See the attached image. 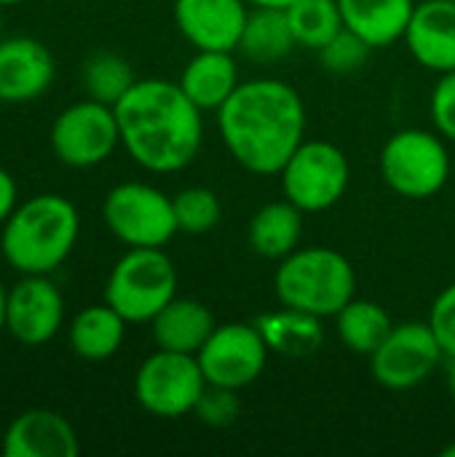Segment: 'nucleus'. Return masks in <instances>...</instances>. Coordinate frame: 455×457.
<instances>
[{
  "label": "nucleus",
  "mask_w": 455,
  "mask_h": 457,
  "mask_svg": "<svg viewBox=\"0 0 455 457\" xmlns=\"http://www.w3.org/2000/svg\"><path fill=\"white\" fill-rule=\"evenodd\" d=\"M220 137L228 153L252 174L271 177L284 169L306 139V107L300 94L276 78L239 83L217 110Z\"/></svg>",
  "instance_id": "nucleus-1"
},
{
  "label": "nucleus",
  "mask_w": 455,
  "mask_h": 457,
  "mask_svg": "<svg viewBox=\"0 0 455 457\" xmlns=\"http://www.w3.org/2000/svg\"><path fill=\"white\" fill-rule=\"evenodd\" d=\"M201 112L180 83L161 78L137 80L115 104L121 147L145 171H182L198 158L204 145Z\"/></svg>",
  "instance_id": "nucleus-2"
},
{
  "label": "nucleus",
  "mask_w": 455,
  "mask_h": 457,
  "mask_svg": "<svg viewBox=\"0 0 455 457\" xmlns=\"http://www.w3.org/2000/svg\"><path fill=\"white\" fill-rule=\"evenodd\" d=\"M80 236L75 204L56 193L19 201L0 230L3 260L21 276H48L72 254Z\"/></svg>",
  "instance_id": "nucleus-3"
},
{
  "label": "nucleus",
  "mask_w": 455,
  "mask_h": 457,
  "mask_svg": "<svg viewBox=\"0 0 455 457\" xmlns=\"http://www.w3.org/2000/svg\"><path fill=\"white\" fill-rule=\"evenodd\" d=\"M274 289L287 308L316 319H335L357 297V273L341 252L303 246L279 260Z\"/></svg>",
  "instance_id": "nucleus-4"
},
{
  "label": "nucleus",
  "mask_w": 455,
  "mask_h": 457,
  "mask_svg": "<svg viewBox=\"0 0 455 457\" xmlns=\"http://www.w3.org/2000/svg\"><path fill=\"white\" fill-rule=\"evenodd\" d=\"M174 297L177 268L164 249H129L105 284V303L129 324H150Z\"/></svg>",
  "instance_id": "nucleus-5"
},
{
  "label": "nucleus",
  "mask_w": 455,
  "mask_h": 457,
  "mask_svg": "<svg viewBox=\"0 0 455 457\" xmlns=\"http://www.w3.org/2000/svg\"><path fill=\"white\" fill-rule=\"evenodd\" d=\"M437 131H397L381 150V177L402 198H432L451 177V155Z\"/></svg>",
  "instance_id": "nucleus-6"
},
{
  "label": "nucleus",
  "mask_w": 455,
  "mask_h": 457,
  "mask_svg": "<svg viewBox=\"0 0 455 457\" xmlns=\"http://www.w3.org/2000/svg\"><path fill=\"white\" fill-rule=\"evenodd\" d=\"M107 230L129 249H164L177 228L172 198L145 182L115 185L102 204Z\"/></svg>",
  "instance_id": "nucleus-7"
},
{
  "label": "nucleus",
  "mask_w": 455,
  "mask_h": 457,
  "mask_svg": "<svg viewBox=\"0 0 455 457\" xmlns=\"http://www.w3.org/2000/svg\"><path fill=\"white\" fill-rule=\"evenodd\" d=\"M206 386L209 383L196 356L158 348L134 375V399L147 415L177 420L196 410Z\"/></svg>",
  "instance_id": "nucleus-8"
},
{
  "label": "nucleus",
  "mask_w": 455,
  "mask_h": 457,
  "mask_svg": "<svg viewBox=\"0 0 455 457\" xmlns=\"http://www.w3.org/2000/svg\"><path fill=\"white\" fill-rule=\"evenodd\" d=\"M284 198L292 201L303 214L333 209L349 187L351 169L346 153L322 139H303L279 171Z\"/></svg>",
  "instance_id": "nucleus-9"
},
{
  "label": "nucleus",
  "mask_w": 455,
  "mask_h": 457,
  "mask_svg": "<svg viewBox=\"0 0 455 457\" xmlns=\"http://www.w3.org/2000/svg\"><path fill=\"white\" fill-rule=\"evenodd\" d=\"M48 142L56 161L70 169H91L105 163L121 145L115 107L91 96L64 107L51 123Z\"/></svg>",
  "instance_id": "nucleus-10"
},
{
  "label": "nucleus",
  "mask_w": 455,
  "mask_h": 457,
  "mask_svg": "<svg viewBox=\"0 0 455 457\" xmlns=\"http://www.w3.org/2000/svg\"><path fill=\"white\" fill-rule=\"evenodd\" d=\"M442 359L445 353L429 321H408L392 327L389 337L370 356V370L383 388L410 391L421 386Z\"/></svg>",
  "instance_id": "nucleus-11"
},
{
  "label": "nucleus",
  "mask_w": 455,
  "mask_h": 457,
  "mask_svg": "<svg viewBox=\"0 0 455 457\" xmlns=\"http://www.w3.org/2000/svg\"><path fill=\"white\" fill-rule=\"evenodd\" d=\"M268 345L255 324H217L204 348L196 353L209 386L241 391L252 386L268 361Z\"/></svg>",
  "instance_id": "nucleus-12"
},
{
  "label": "nucleus",
  "mask_w": 455,
  "mask_h": 457,
  "mask_svg": "<svg viewBox=\"0 0 455 457\" xmlns=\"http://www.w3.org/2000/svg\"><path fill=\"white\" fill-rule=\"evenodd\" d=\"M64 324V297L48 276H21L5 297V332L21 345H46Z\"/></svg>",
  "instance_id": "nucleus-13"
},
{
  "label": "nucleus",
  "mask_w": 455,
  "mask_h": 457,
  "mask_svg": "<svg viewBox=\"0 0 455 457\" xmlns=\"http://www.w3.org/2000/svg\"><path fill=\"white\" fill-rule=\"evenodd\" d=\"M247 0H174V24L196 51H236Z\"/></svg>",
  "instance_id": "nucleus-14"
},
{
  "label": "nucleus",
  "mask_w": 455,
  "mask_h": 457,
  "mask_svg": "<svg viewBox=\"0 0 455 457\" xmlns=\"http://www.w3.org/2000/svg\"><path fill=\"white\" fill-rule=\"evenodd\" d=\"M54 78L56 62L48 46L27 35L0 40V102H35L51 88Z\"/></svg>",
  "instance_id": "nucleus-15"
},
{
  "label": "nucleus",
  "mask_w": 455,
  "mask_h": 457,
  "mask_svg": "<svg viewBox=\"0 0 455 457\" xmlns=\"http://www.w3.org/2000/svg\"><path fill=\"white\" fill-rule=\"evenodd\" d=\"M0 453L5 457H75L80 453V442L64 415L35 407L8 423Z\"/></svg>",
  "instance_id": "nucleus-16"
},
{
  "label": "nucleus",
  "mask_w": 455,
  "mask_h": 457,
  "mask_svg": "<svg viewBox=\"0 0 455 457\" xmlns=\"http://www.w3.org/2000/svg\"><path fill=\"white\" fill-rule=\"evenodd\" d=\"M402 40L421 67L432 72L455 70V0L416 5Z\"/></svg>",
  "instance_id": "nucleus-17"
},
{
  "label": "nucleus",
  "mask_w": 455,
  "mask_h": 457,
  "mask_svg": "<svg viewBox=\"0 0 455 457\" xmlns=\"http://www.w3.org/2000/svg\"><path fill=\"white\" fill-rule=\"evenodd\" d=\"M215 327L217 324L212 311L204 303L188 297H174L150 321V332L158 348L190 356H196L204 348Z\"/></svg>",
  "instance_id": "nucleus-18"
},
{
  "label": "nucleus",
  "mask_w": 455,
  "mask_h": 457,
  "mask_svg": "<svg viewBox=\"0 0 455 457\" xmlns=\"http://www.w3.org/2000/svg\"><path fill=\"white\" fill-rule=\"evenodd\" d=\"M177 83L198 110L217 112L241 83L233 51H198Z\"/></svg>",
  "instance_id": "nucleus-19"
},
{
  "label": "nucleus",
  "mask_w": 455,
  "mask_h": 457,
  "mask_svg": "<svg viewBox=\"0 0 455 457\" xmlns=\"http://www.w3.org/2000/svg\"><path fill=\"white\" fill-rule=\"evenodd\" d=\"M338 5L343 24L373 48L402 40L416 11L413 0H338Z\"/></svg>",
  "instance_id": "nucleus-20"
},
{
  "label": "nucleus",
  "mask_w": 455,
  "mask_h": 457,
  "mask_svg": "<svg viewBox=\"0 0 455 457\" xmlns=\"http://www.w3.org/2000/svg\"><path fill=\"white\" fill-rule=\"evenodd\" d=\"M126 324L129 321L107 303L88 305L78 311L67 327L70 351L83 361H107L121 351L126 337Z\"/></svg>",
  "instance_id": "nucleus-21"
},
{
  "label": "nucleus",
  "mask_w": 455,
  "mask_h": 457,
  "mask_svg": "<svg viewBox=\"0 0 455 457\" xmlns=\"http://www.w3.org/2000/svg\"><path fill=\"white\" fill-rule=\"evenodd\" d=\"M249 249L265 260H284L300 249L303 238V212L292 201H271L255 212L249 220Z\"/></svg>",
  "instance_id": "nucleus-22"
},
{
  "label": "nucleus",
  "mask_w": 455,
  "mask_h": 457,
  "mask_svg": "<svg viewBox=\"0 0 455 457\" xmlns=\"http://www.w3.org/2000/svg\"><path fill=\"white\" fill-rule=\"evenodd\" d=\"M298 46L284 8H252L239 40L241 56L257 64H274L292 54Z\"/></svg>",
  "instance_id": "nucleus-23"
},
{
  "label": "nucleus",
  "mask_w": 455,
  "mask_h": 457,
  "mask_svg": "<svg viewBox=\"0 0 455 457\" xmlns=\"http://www.w3.org/2000/svg\"><path fill=\"white\" fill-rule=\"evenodd\" d=\"M322 319L308 316L303 311L295 308H282L274 313H265L255 321V327L260 329L268 351H276L282 356H311L319 345H322Z\"/></svg>",
  "instance_id": "nucleus-24"
},
{
  "label": "nucleus",
  "mask_w": 455,
  "mask_h": 457,
  "mask_svg": "<svg viewBox=\"0 0 455 457\" xmlns=\"http://www.w3.org/2000/svg\"><path fill=\"white\" fill-rule=\"evenodd\" d=\"M392 319L389 313L373 303V300H351L338 316H335V329L341 343L357 353V356H373L378 345L389 337L392 332Z\"/></svg>",
  "instance_id": "nucleus-25"
},
{
  "label": "nucleus",
  "mask_w": 455,
  "mask_h": 457,
  "mask_svg": "<svg viewBox=\"0 0 455 457\" xmlns=\"http://www.w3.org/2000/svg\"><path fill=\"white\" fill-rule=\"evenodd\" d=\"M284 11L298 46L311 51H319L346 27L338 0H292Z\"/></svg>",
  "instance_id": "nucleus-26"
},
{
  "label": "nucleus",
  "mask_w": 455,
  "mask_h": 457,
  "mask_svg": "<svg viewBox=\"0 0 455 457\" xmlns=\"http://www.w3.org/2000/svg\"><path fill=\"white\" fill-rule=\"evenodd\" d=\"M83 88L91 99L115 107L123 94L137 83L131 64L113 51H97L83 64Z\"/></svg>",
  "instance_id": "nucleus-27"
},
{
  "label": "nucleus",
  "mask_w": 455,
  "mask_h": 457,
  "mask_svg": "<svg viewBox=\"0 0 455 457\" xmlns=\"http://www.w3.org/2000/svg\"><path fill=\"white\" fill-rule=\"evenodd\" d=\"M174 217H177V228L180 233H190V236H201L217 228L220 217H223V206L215 190L209 187H185L180 190L174 198Z\"/></svg>",
  "instance_id": "nucleus-28"
},
{
  "label": "nucleus",
  "mask_w": 455,
  "mask_h": 457,
  "mask_svg": "<svg viewBox=\"0 0 455 457\" xmlns=\"http://www.w3.org/2000/svg\"><path fill=\"white\" fill-rule=\"evenodd\" d=\"M316 54H319V64L327 72H333V75H354L367 64V59L373 54V46L365 37H359L357 32H351L349 27H343Z\"/></svg>",
  "instance_id": "nucleus-29"
},
{
  "label": "nucleus",
  "mask_w": 455,
  "mask_h": 457,
  "mask_svg": "<svg viewBox=\"0 0 455 457\" xmlns=\"http://www.w3.org/2000/svg\"><path fill=\"white\" fill-rule=\"evenodd\" d=\"M241 412V402H239V391L233 388H223V386H206V391L201 394L193 415L212 426V428H225L231 426Z\"/></svg>",
  "instance_id": "nucleus-30"
},
{
  "label": "nucleus",
  "mask_w": 455,
  "mask_h": 457,
  "mask_svg": "<svg viewBox=\"0 0 455 457\" xmlns=\"http://www.w3.org/2000/svg\"><path fill=\"white\" fill-rule=\"evenodd\" d=\"M429 327L434 332V337L440 340V348L445 353V359L455 356V284L445 287L440 292V297L432 305L429 313Z\"/></svg>",
  "instance_id": "nucleus-31"
},
{
  "label": "nucleus",
  "mask_w": 455,
  "mask_h": 457,
  "mask_svg": "<svg viewBox=\"0 0 455 457\" xmlns=\"http://www.w3.org/2000/svg\"><path fill=\"white\" fill-rule=\"evenodd\" d=\"M432 120L440 137L455 142V70L442 72L432 91Z\"/></svg>",
  "instance_id": "nucleus-32"
},
{
  "label": "nucleus",
  "mask_w": 455,
  "mask_h": 457,
  "mask_svg": "<svg viewBox=\"0 0 455 457\" xmlns=\"http://www.w3.org/2000/svg\"><path fill=\"white\" fill-rule=\"evenodd\" d=\"M19 204V187H16V179L0 166V225L11 217V212L16 209Z\"/></svg>",
  "instance_id": "nucleus-33"
},
{
  "label": "nucleus",
  "mask_w": 455,
  "mask_h": 457,
  "mask_svg": "<svg viewBox=\"0 0 455 457\" xmlns=\"http://www.w3.org/2000/svg\"><path fill=\"white\" fill-rule=\"evenodd\" d=\"M292 0H247V5L252 8H287Z\"/></svg>",
  "instance_id": "nucleus-34"
},
{
  "label": "nucleus",
  "mask_w": 455,
  "mask_h": 457,
  "mask_svg": "<svg viewBox=\"0 0 455 457\" xmlns=\"http://www.w3.org/2000/svg\"><path fill=\"white\" fill-rule=\"evenodd\" d=\"M5 297H8V289L3 287V278H0V332H5Z\"/></svg>",
  "instance_id": "nucleus-35"
},
{
  "label": "nucleus",
  "mask_w": 455,
  "mask_h": 457,
  "mask_svg": "<svg viewBox=\"0 0 455 457\" xmlns=\"http://www.w3.org/2000/svg\"><path fill=\"white\" fill-rule=\"evenodd\" d=\"M445 380H448V391H451V396L455 399V356L453 359H448V372H445Z\"/></svg>",
  "instance_id": "nucleus-36"
},
{
  "label": "nucleus",
  "mask_w": 455,
  "mask_h": 457,
  "mask_svg": "<svg viewBox=\"0 0 455 457\" xmlns=\"http://www.w3.org/2000/svg\"><path fill=\"white\" fill-rule=\"evenodd\" d=\"M442 457H455V445L445 447V450H442Z\"/></svg>",
  "instance_id": "nucleus-37"
},
{
  "label": "nucleus",
  "mask_w": 455,
  "mask_h": 457,
  "mask_svg": "<svg viewBox=\"0 0 455 457\" xmlns=\"http://www.w3.org/2000/svg\"><path fill=\"white\" fill-rule=\"evenodd\" d=\"M19 3H24V0H0L3 8H5V5H19Z\"/></svg>",
  "instance_id": "nucleus-38"
},
{
  "label": "nucleus",
  "mask_w": 455,
  "mask_h": 457,
  "mask_svg": "<svg viewBox=\"0 0 455 457\" xmlns=\"http://www.w3.org/2000/svg\"><path fill=\"white\" fill-rule=\"evenodd\" d=\"M3 8V5H0ZM0 40H3V13H0Z\"/></svg>",
  "instance_id": "nucleus-39"
}]
</instances>
